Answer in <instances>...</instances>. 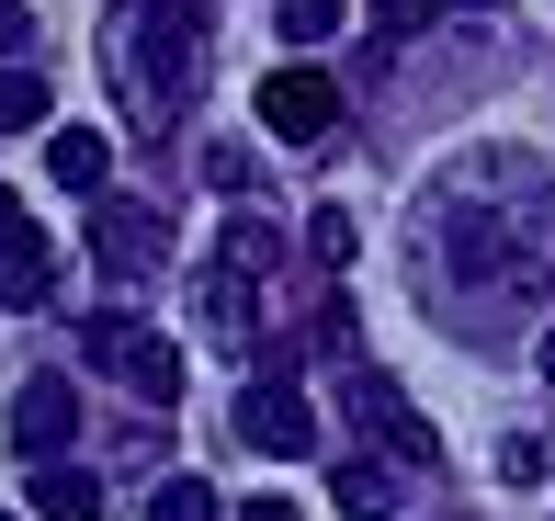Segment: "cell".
Masks as SVG:
<instances>
[{
  "mask_svg": "<svg viewBox=\"0 0 555 521\" xmlns=\"http://www.w3.org/2000/svg\"><path fill=\"white\" fill-rule=\"evenodd\" d=\"M103 68H114V103L137 136H170L205 80V12L193 0H114L103 23Z\"/></svg>",
  "mask_w": 555,
  "mask_h": 521,
  "instance_id": "6da1fadb",
  "label": "cell"
},
{
  "mask_svg": "<svg viewBox=\"0 0 555 521\" xmlns=\"http://www.w3.org/2000/svg\"><path fill=\"white\" fill-rule=\"evenodd\" d=\"M431 238L453 284H533V272H555V182L511 170V216H488V182H453L431 205Z\"/></svg>",
  "mask_w": 555,
  "mask_h": 521,
  "instance_id": "7a4b0ae2",
  "label": "cell"
},
{
  "mask_svg": "<svg viewBox=\"0 0 555 521\" xmlns=\"http://www.w3.org/2000/svg\"><path fill=\"white\" fill-rule=\"evenodd\" d=\"M238 442L272 454V465H307L318 454V408L295 396V375H249L238 386Z\"/></svg>",
  "mask_w": 555,
  "mask_h": 521,
  "instance_id": "3957f363",
  "label": "cell"
},
{
  "mask_svg": "<svg viewBox=\"0 0 555 521\" xmlns=\"http://www.w3.org/2000/svg\"><path fill=\"white\" fill-rule=\"evenodd\" d=\"M261 126L284 136V147H318V136L340 126V80H330V68H307V57L272 68V80H261Z\"/></svg>",
  "mask_w": 555,
  "mask_h": 521,
  "instance_id": "277c9868",
  "label": "cell"
},
{
  "mask_svg": "<svg viewBox=\"0 0 555 521\" xmlns=\"http://www.w3.org/2000/svg\"><path fill=\"white\" fill-rule=\"evenodd\" d=\"M351 419H363L397 465H442V431L409 408V386H397V375H363V363H351Z\"/></svg>",
  "mask_w": 555,
  "mask_h": 521,
  "instance_id": "5b68a950",
  "label": "cell"
},
{
  "mask_svg": "<svg viewBox=\"0 0 555 521\" xmlns=\"http://www.w3.org/2000/svg\"><path fill=\"white\" fill-rule=\"evenodd\" d=\"M193 317H205V340L249 352V340H261V272H249L238 250H216L205 272H193Z\"/></svg>",
  "mask_w": 555,
  "mask_h": 521,
  "instance_id": "8992f818",
  "label": "cell"
},
{
  "mask_svg": "<svg viewBox=\"0 0 555 521\" xmlns=\"http://www.w3.org/2000/svg\"><path fill=\"white\" fill-rule=\"evenodd\" d=\"M68 431H80V396H68V375H23V396H12V442H23V465H68Z\"/></svg>",
  "mask_w": 555,
  "mask_h": 521,
  "instance_id": "52a82bcc",
  "label": "cell"
},
{
  "mask_svg": "<svg viewBox=\"0 0 555 521\" xmlns=\"http://www.w3.org/2000/svg\"><path fill=\"white\" fill-rule=\"evenodd\" d=\"M57 284V238L23 216V193H0V307H35Z\"/></svg>",
  "mask_w": 555,
  "mask_h": 521,
  "instance_id": "ba28073f",
  "label": "cell"
},
{
  "mask_svg": "<svg viewBox=\"0 0 555 521\" xmlns=\"http://www.w3.org/2000/svg\"><path fill=\"white\" fill-rule=\"evenodd\" d=\"M91 250H103L125 284H137V272H159V216L125 205V193H103V205H91Z\"/></svg>",
  "mask_w": 555,
  "mask_h": 521,
  "instance_id": "9c48e42d",
  "label": "cell"
},
{
  "mask_svg": "<svg viewBox=\"0 0 555 521\" xmlns=\"http://www.w3.org/2000/svg\"><path fill=\"white\" fill-rule=\"evenodd\" d=\"M46 182L103 205V182H114V136H103V126H57V136H46Z\"/></svg>",
  "mask_w": 555,
  "mask_h": 521,
  "instance_id": "30bf717a",
  "label": "cell"
},
{
  "mask_svg": "<svg viewBox=\"0 0 555 521\" xmlns=\"http://www.w3.org/2000/svg\"><path fill=\"white\" fill-rule=\"evenodd\" d=\"M114 375L147 396V408H170L182 396V340H159V329H125V352H114Z\"/></svg>",
  "mask_w": 555,
  "mask_h": 521,
  "instance_id": "8fae6325",
  "label": "cell"
},
{
  "mask_svg": "<svg viewBox=\"0 0 555 521\" xmlns=\"http://www.w3.org/2000/svg\"><path fill=\"white\" fill-rule=\"evenodd\" d=\"M23 499H35V521H103V477L91 465H35Z\"/></svg>",
  "mask_w": 555,
  "mask_h": 521,
  "instance_id": "7c38bea8",
  "label": "cell"
},
{
  "mask_svg": "<svg viewBox=\"0 0 555 521\" xmlns=\"http://www.w3.org/2000/svg\"><path fill=\"white\" fill-rule=\"evenodd\" d=\"M330 499H340L351 521H397V477H386V465H363V454H340V477H330Z\"/></svg>",
  "mask_w": 555,
  "mask_h": 521,
  "instance_id": "4fadbf2b",
  "label": "cell"
},
{
  "mask_svg": "<svg viewBox=\"0 0 555 521\" xmlns=\"http://www.w3.org/2000/svg\"><path fill=\"white\" fill-rule=\"evenodd\" d=\"M147 521H227V499L205 477H159V499H147Z\"/></svg>",
  "mask_w": 555,
  "mask_h": 521,
  "instance_id": "5bb4252c",
  "label": "cell"
},
{
  "mask_svg": "<svg viewBox=\"0 0 555 521\" xmlns=\"http://www.w3.org/2000/svg\"><path fill=\"white\" fill-rule=\"evenodd\" d=\"M351 0H272V23H284V45H330Z\"/></svg>",
  "mask_w": 555,
  "mask_h": 521,
  "instance_id": "9a60e30c",
  "label": "cell"
},
{
  "mask_svg": "<svg viewBox=\"0 0 555 521\" xmlns=\"http://www.w3.org/2000/svg\"><path fill=\"white\" fill-rule=\"evenodd\" d=\"M23 126H46V80L35 68H0V136H23Z\"/></svg>",
  "mask_w": 555,
  "mask_h": 521,
  "instance_id": "2e32d148",
  "label": "cell"
},
{
  "mask_svg": "<svg viewBox=\"0 0 555 521\" xmlns=\"http://www.w3.org/2000/svg\"><path fill=\"white\" fill-rule=\"evenodd\" d=\"M442 12H453V0H374V23H386V45H409L420 23H442Z\"/></svg>",
  "mask_w": 555,
  "mask_h": 521,
  "instance_id": "e0dca14e",
  "label": "cell"
},
{
  "mask_svg": "<svg viewBox=\"0 0 555 521\" xmlns=\"http://www.w3.org/2000/svg\"><path fill=\"white\" fill-rule=\"evenodd\" d=\"M125 329H137V317H91V329H80V352L103 363V375H114V352H125Z\"/></svg>",
  "mask_w": 555,
  "mask_h": 521,
  "instance_id": "ac0fdd59",
  "label": "cell"
},
{
  "mask_svg": "<svg viewBox=\"0 0 555 521\" xmlns=\"http://www.w3.org/2000/svg\"><path fill=\"white\" fill-rule=\"evenodd\" d=\"M307 238H318V261H351V216H340V205H318V227H307Z\"/></svg>",
  "mask_w": 555,
  "mask_h": 521,
  "instance_id": "d6986e66",
  "label": "cell"
},
{
  "mask_svg": "<svg viewBox=\"0 0 555 521\" xmlns=\"http://www.w3.org/2000/svg\"><path fill=\"white\" fill-rule=\"evenodd\" d=\"M23 35H35V12H23V0H0V57H12Z\"/></svg>",
  "mask_w": 555,
  "mask_h": 521,
  "instance_id": "ffe728a7",
  "label": "cell"
},
{
  "mask_svg": "<svg viewBox=\"0 0 555 521\" xmlns=\"http://www.w3.org/2000/svg\"><path fill=\"white\" fill-rule=\"evenodd\" d=\"M249 521H307V510H295V499H249Z\"/></svg>",
  "mask_w": 555,
  "mask_h": 521,
  "instance_id": "44dd1931",
  "label": "cell"
},
{
  "mask_svg": "<svg viewBox=\"0 0 555 521\" xmlns=\"http://www.w3.org/2000/svg\"><path fill=\"white\" fill-rule=\"evenodd\" d=\"M533 363H544V386H555V329H544V352H533Z\"/></svg>",
  "mask_w": 555,
  "mask_h": 521,
  "instance_id": "7402d4cb",
  "label": "cell"
},
{
  "mask_svg": "<svg viewBox=\"0 0 555 521\" xmlns=\"http://www.w3.org/2000/svg\"><path fill=\"white\" fill-rule=\"evenodd\" d=\"M0 521H12V510H0Z\"/></svg>",
  "mask_w": 555,
  "mask_h": 521,
  "instance_id": "603a6c76",
  "label": "cell"
}]
</instances>
